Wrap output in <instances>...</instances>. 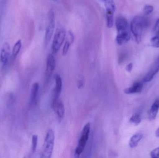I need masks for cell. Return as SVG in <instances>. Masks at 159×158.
I'll use <instances>...</instances> for the list:
<instances>
[{
  "instance_id": "3",
  "label": "cell",
  "mask_w": 159,
  "mask_h": 158,
  "mask_svg": "<svg viewBox=\"0 0 159 158\" xmlns=\"http://www.w3.org/2000/svg\"><path fill=\"white\" fill-rule=\"evenodd\" d=\"M90 123H87L84 126L81 132L80 138L78 141V145L75 149V156L78 158L84 151V148L89 140L90 131Z\"/></svg>"
},
{
  "instance_id": "23",
  "label": "cell",
  "mask_w": 159,
  "mask_h": 158,
  "mask_svg": "<svg viewBox=\"0 0 159 158\" xmlns=\"http://www.w3.org/2000/svg\"><path fill=\"white\" fill-rule=\"evenodd\" d=\"M71 42L69 41H66L63 46V50H62V54L63 56H65L67 54L69 51V48H70V45L71 44Z\"/></svg>"
},
{
  "instance_id": "18",
  "label": "cell",
  "mask_w": 159,
  "mask_h": 158,
  "mask_svg": "<svg viewBox=\"0 0 159 158\" xmlns=\"http://www.w3.org/2000/svg\"><path fill=\"white\" fill-rule=\"evenodd\" d=\"M130 122L136 125H138L141 122V115L139 113L134 114L130 119Z\"/></svg>"
},
{
  "instance_id": "10",
  "label": "cell",
  "mask_w": 159,
  "mask_h": 158,
  "mask_svg": "<svg viewBox=\"0 0 159 158\" xmlns=\"http://www.w3.org/2000/svg\"><path fill=\"white\" fill-rule=\"evenodd\" d=\"M56 67V60L54 56L51 54L48 55L47 58L46 73L48 76H51Z\"/></svg>"
},
{
  "instance_id": "4",
  "label": "cell",
  "mask_w": 159,
  "mask_h": 158,
  "mask_svg": "<svg viewBox=\"0 0 159 158\" xmlns=\"http://www.w3.org/2000/svg\"><path fill=\"white\" fill-rule=\"evenodd\" d=\"M55 27V18L54 11L50 10L48 14V25L46 30L44 43L46 45L49 43L53 36Z\"/></svg>"
},
{
  "instance_id": "11",
  "label": "cell",
  "mask_w": 159,
  "mask_h": 158,
  "mask_svg": "<svg viewBox=\"0 0 159 158\" xmlns=\"http://www.w3.org/2000/svg\"><path fill=\"white\" fill-rule=\"evenodd\" d=\"M52 107L58 118L60 120L62 119L65 115V108L63 103L61 101L58 100Z\"/></svg>"
},
{
  "instance_id": "8",
  "label": "cell",
  "mask_w": 159,
  "mask_h": 158,
  "mask_svg": "<svg viewBox=\"0 0 159 158\" xmlns=\"http://www.w3.org/2000/svg\"><path fill=\"white\" fill-rule=\"evenodd\" d=\"M11 54L10 45L6 42L3 45L0 52V62L3 66L6 65Z\"/></svg>"
},
{
  "instance_id": "13",
  "label": "cell",
  "mask_w": 159,
  "mask_h": 158,
  "mask_svg": "<svg viewBox=\"0 0 159 158\" xmlns=\"http://www.w3.org/2000/svg\"><path fill=\"white\" fill-rule=\"evenodd\" d=\"M159 109V99H157L152 105L149 113V118L150 120H153L157 117Z\"/></svg>"
},
{
  "instance_id": "21",
  "label": "cell",
  "mask_w": 159,
  "mask_h": 158,
  "mask_svg": "<svg viewBox=\"0 0 159 158\" xmlns=\"http://www.w3.org/2000/svg\"><path fill=\"white\" fill-rule=\"evenodd\" d=\"M151 43L152 46L155 47H159V34H156V36L151 39Z\"/></svg>"
},
{
  "instance_id": "26",
  "label": "cell",
  "mask_w": 159,
  "mask_h": 158,
  "mask_svg": "<svg viewBox=\"0 0 159 158\" xmlns=\"http://www.w3.org/2000/svg\"><path fill=\"white\" fill-rule=\"evenodd\" d=\"M133 68V64L132 63H130L129 65H127L126 67V70L127 71L130 72L132 70Z\"/></svg>"
},
{
  "instance_id": "6",
  "label": "cell",
  "mask_w": 159,
  "mask_h": 158,
  "mask_svg": "<svg viewBox=\"0 0 159 158\" xmlns=\"http://www.w3.org/2000/svg\"><path fill=\"white\" fill-rule=\"evenodd\" d=\"M116 26L117 30V34L130 32L128 20L123 16H119L116 20Z\"/></svg>"
},
{
  "instance_id": "27",
  "label": "cell",
  "mask_w": 159,
  "mask_h": 158,
  "mask_svg": "<svg viewBox=\"0 0 159 158\" xmlns=\"http://www.w3.org/2000/svg\"><path fill=\"white\" fill-rule=\"evenodd\" d=\"M156 135L157 137H159V128L157 130L156 132Z\"/></svg>"
},
{
  "instance_id": "9",
  "label": "cell",
  "mask_w": 159,
  "mask_h": 158,
  "mask_svg": "<svg viewBox=\"0 0 159 158\" xmlns=\"http://www.w3.org/2000/svg\"><path fill=\"white\" fill-rule=\"evenodd\" d=\"M159 71V57L156 59L149 69V71L145 76L143 80L145 82L147 83L151 81L154 76Z\"/></svg>"
},
{
  "instance_id": "15",
  "label": "cell",
  "mask_w": 159,
  "mask_h": 158,
  "mask_svg": "<svg viewBox=\"0 0 159 158\" xmlns=\"http://www.w3.org/2000/svg\"><path fill=\"white\" fill-rule=\"evenodd\" d=\"M106 8V14L114 15L116 10V6L113 0H102Z\"/></svg>"
},
{
  "instance_id": "12",
  "label": "cell",
  "mask_w": 159,
  "mask_h": 158,
  "mask_svg": "<svg viewBox=\"0 0 159 158\" xmlns=\"http://www.w3.org/2000/svg\"><path fill=\"white\" fill-rule=\"evenodd\" d=\"M143 84L142 83L136 82L134 83L131 87L127 88L124 90V93L126 94H132L142 92Z\"/></svg>"
},
{
  "instance_id": "22",
  "label": "cell",
  "mask_w": 159,
  "mask_h": 158,
  "mask_svg": "<svg viewBox=\"0 0 159 158\" xmlns=\"http://www.w3.org/2000/svg\"><path fill=\"white\" fill-rule=\"evenodd\" d=\"M154 7L151 5H146L144 7V14L145 15H149L153 12Z\"/></svg>"
},
{
  "instance_id": "2",
  "label": "cell",
  "mask_w": 159,
  "mask_h": 158,
  "mask_svg": "<svg viewBox=\"0 0 159 158\" xmlns=\"http://www.w3.org/2000/svg\"><path fill=\"white\" fill-rule=\"evenodd\" d=\"M55 133L52 129H49L47 133L42 153V157L50 158L53 153L55 143Z\"/></svg>"
},
{
  "instance_id": "19",
  "label": "cell",
  "mask_w": 159,
  "mask_h": 158,
  "mask_svg": "<svg viewBox=\"0 0 159 158\" xmlns=\"http://www.w3.org/2000/svg\"><path fill=\"white\" fill-rule=\"evenodd\" d=\"M107 26V28H111L114 24V15L106 14Z\"/></svg>"
},
{
  "instance_id": "24",
  "label": "cell",
  "mask_w": 159,
  "mask_h": 158,
  "mask_svg": "<svg viewBox=\"0 0 159 158\" xmlns=\"http://www.w3.org/2000/svg\"><path fill=\"white\" fill-rule=\"evenodd\" d=\"M150 155L152 158H159V147L153 150L150 153Z\"/></svg>"
},
{
  "instance_id": "25",
  "label": "cell",
  "mask_w": 159,
  "mask_h": 158,
  "mask_svg": "<svg viewBox=\"0 0 159 158\" xmlns=\"http://www.w3.org/2000/svg\"><path fill=\"white\" fill-rule=\"evenodd\" d=\"M154 30H155L156 34H159V19L157 20V22H156Z\"/></svg>"
},
{
  "instance_id": "16",
  "label": "cell",
  "mask_w": 159,
  "mask_h": 158,
  "mask_svg": "<svg viewBox=\"0 0 159 158\" xmlns=\"http://www.w3.org/2000/svg\"><path fill=\"white\" fill-rule=\"evenodd\" d=\"M143 135L141 133L136 134L134 135L130 139L129 146L131 148H134L138 145L139 142L142 140Z\"/></svg>"
},
{
  "instance_id": "20",
  "label": "cell",
  "mask_w": 159,
  "mask_h": 158,
  "mask_svg": "<svg viewBox=\"0 0 159 158\" xmlns=\"http://www.w3.org/2000/svg\"><path fill=\"white\" fill-rule=\"evenodd\" d=\"M38 138V135H34L32 137V151L33 153L35 152L37 148Z\"/></svg>"
},
{
  "instance_id": "5",
  "label": "cell",
  "mask_w": 159,
  "mask_h": 158,
  "mask_svg": "<svg viewBox=\"0 0 159 158\" xmlns=\"http://www.w3.org/2000/svg\"><path fill=\"white\" fill-rule=\"evenodd\" d=\"M65 36L66 32L63 29H60L57 32L54 36L51 47L53 53H56L58 52L64 42Z\"/></svg>"
},
{
  "instance_id": "1",
  "label": "cell",
  "mask_w": 159,
  "mask_h": 158,
  "mask_svg": "<svg viewBox=\"0 0 159 158\" xmlns=\"http://www.w3.org/2000/svg\"><path fill=\"white\" fill-rule=\"evenodd\" d=\"M148 21L143 16H136L132 20L130 24V30L134 35L135 41L139 43L142 41V35L144 30L148 27Z\"/></svg>"
},
{
  "instance_id": "17",
  "label": "cell",
  "mask_w": 159,
  "mask_h": 158,
  "mask_svg": "<svg viewBox=\"0 0 159 158\" xmlns=\"http://www.w3.org/2000/svg\"><path fill=\"white\" fill-rule=\"evenodd\" d=\"M21 46H22V43H21V40H19L13 46V49H12V57L13 59H15L16 58L20 49H21Z\"/></svg>"
},
{
  "instance_id": "14",
  "label": "cell",
  "mask_w": 159,
  "mask_h": 158,
  "mask_svg": "<svg viewBox=\"0 0 159 158\" xmlns=\"http://www.w3.org/2000/svg\"><path fill=\"white\" fill-rule=\"evenodd\" d=\"M39 85L38 83H34L32 86L30 96V104L31 105L34 103L36 99L39 92Z\"/></svg>"
},
{
  "instance_id": "7",
  "label": "cell",
  "mask_w": 159,
  "mask_h": 158,
  "mask_svg": "<svg viewBox=\"0 0 159 158\" xmlns=\"http://www.w3.org/2000/svg\"><path fill=\"white\" fill-rule=\"evenodd\" d=\"M55 86L54 90V96H53V102H52V106L56 104V102L58 100L60 95L61 92L62 88V79L60 75L57 74L55 76Z\"/></svg>"
}]
</instances>
